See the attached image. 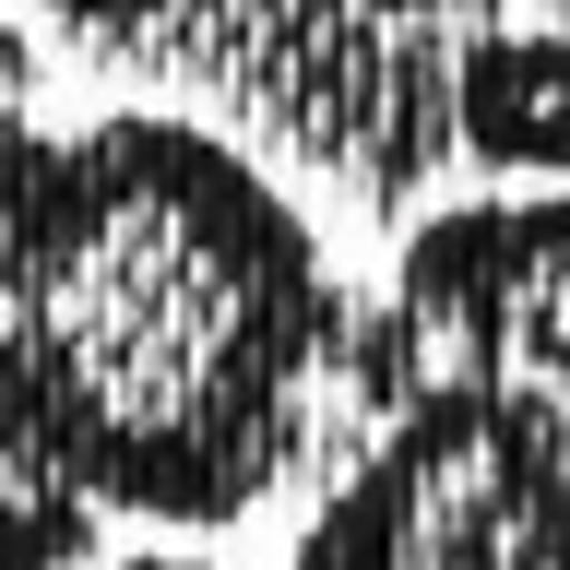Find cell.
Returning <instances> with one entry per match:
<instances>
[{"label":"cell","mask_w":570,"mask_h":570,"mask_svg":"<svg viewBox=\"0 0 570 570\" xmlns=\"http://www.w3.org/2000/svg\"><path fill=\"white\" fill-rule=\"evenodd\" d=\"M392 309L428 381H523L570 404V190L428 214L392 262Z\"/></svg>","instance_id":"3957f363"},{"label":"cell","mask_w":570,"mask_h":570,"mask_svg":"<svg viewBox=\"0 0 570 570\" xmlns=\"http://www.w3.org/2000/svg\"><path fill=\"white\" fill-rule=\"evenodd\" d=\"M285 570H570V404L440 381L321 488Z\"/></svg>","instance_id":"7a4b0ae2"},{"label":"cell","mask_w":570,"mask_h":570,"mask_svg":"<svg viewBox=\"0 0 570 570\" xmlns=\"http://www.w3.org/2000/svg\"><path fill=\"white\" fill-rule=\"evenodd\" d=\"M48 24L83 48V60H167V36L190 0H36Z\"/></svg>","instance_id":"52a82bcc"},{"label":"cell","mask_w":570,"mask_h":570,"mask_svg":"<svg viewBox=\"0 0 570 570\" xmlns=\"http://www.w3.org/2000/svg\"><path fill=\"white\" fill-rule=\"evenodd\" d=\"M96 499L48 452V428H36V392L12 368V333H0V570H83L96 559Z\"/></svg>","instance_id":"5b68a950"},{"label":"cell","mask_w":570,"mask_h":570,"mask_svg":"<svg viewBox=\"0 0 570 570\" xmlns=\"http://www.w3.org/2000/svg\"><path fill=\"white\" fill-rule=\"evenodd\" d=\"M48 119H36V48L12 24H0V238H12V214H24V190H36V167H48Z\"/></svg>","instance_id":"8992f818"},{"label":"cell","mask_w":570,"mask_h":570,"mask_svg":"<svg viewBox=\"0 0 570 570\" xmlns=\"http://www.w3.org/2000/svg\"><path fill=\"white\" fill-rule=\"evenodd\" d=\"M452 107H463V167L570 178V0H463Z\"/></svg>","instance_id":"277c9868"},{"label":"cell","mask_w":570,"mask_h":570,"mask_svg":"<svg viewBox=\"0 0 570 570\" xmlns=\"http://www.w3.org/2000/svg\"><path fill=\"white\" fill-rule=\"evenodd\" d=\"M119 570H214V559H119Z\"/></svg>","instance_id":"ba28073f"},{"label":"cell","mask_w":570,"mask_h":570,"mask_svg":"<svg viewBox=\"0 0 570 570\" xmlns=\"http://www.w3.org/2000/svg\"><path fill=\"white\" fill-rule=\"evenodd\" d=\"M345 321L309 214L203 119H83L0 238L36 428L96 511L142 523H249L309 475Z\"/></svg>","instance_id":"6da1fadb"}]
</instances>
